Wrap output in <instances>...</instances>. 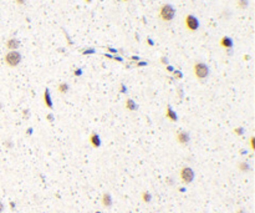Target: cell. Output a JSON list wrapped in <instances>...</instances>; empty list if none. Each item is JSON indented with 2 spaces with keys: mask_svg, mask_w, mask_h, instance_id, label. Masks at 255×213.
<instances>
[{
  "mask_svg": "<svg viewBox=\"0 0 255 213\" xmlns=\"http://www.w3.org/2000/svg\"><path fill=\"white\" fill-rule=\"evenodd\" d=\"M158 16L161 20L168 22V21H172L176 16V10L174 7L171 5V4H164L159 7V12H158Z\"/></svg>",
  "mask_w": 255,
  "mask_h": 213,
  "instance_id": "6da1fadb",
  "label": "cell"
},
{
  "mask_svg": "<svg viewBox=\"0 0 255 213\" xmlns=\"http://www.w3.org/2000/svg\"><path fill=\"white\" fill-rule=\"evenodd\" d=\"M193 74L197 79L204 80L209 76V67L204 62H195L193 66Z\"/></svg>",
  "mask_w": 255,
  "mask_h": 213,
  "instance_id": "7a4b0ae2",
  "label": "cell"
},
{
  "mask_svg": "<svg viewBox=\"0 0 255 213\" xmlns=\"http://www.w3.org/2000/svg\"><path fill=\"white\" fill-rule=\"evenodd\" d=\"M4 60H5V64H6L7 66H10V67H16V66L21 62V54H20L19 51H16V50L9 51V52L5 55Z\"/></svg>",
  "mask_w": 255,
  "mask_h": 213,
  "instance_id": "3957f363",
  "label": "cell"
},
{
  "mask_svg": "<svg viewBox=\"0 0 255 213\" xmlns=\"http://www.w3.org/2000/svg\"><path fill=\"white\" fill-rule=\"evenodd\" d=\"M194 171L190 168V167H183V168H180V171H179V180H180V182L183 183V185H189V183H192L193 182V180H194Z\"/></svg>",
  "mask_w": 255,
  "mask_h": 213,
  "instance_id": "277c9868",
  "label": "cell"
},
{
  "mask_svg": "<svg viewBox=\"0 0 255 213\" xmlns=\"http://www.w3.org/2000/svg\"><path fill=\"white\" fill-rule=\"evenodd\" d=\"M184 24H185V27H187L189 31H197L198 27H199V21H198V19H197L194 15H190V14L185 16Z\"/></svg>",
  "mask_w": 255,
  "mask_h": 213,
  "instance_id": "5b68a950",
  "label": "cell"
},
{
  "mask_svg": "<svg viewBox=\"0 0 255 213\" xmlns=\"http://www.w3.org/2000/svg\"><path fill=\"white\" fill-rule=\"evenodd\" d=\"M176 140L178 143L180 145H188L189 141H190V137H189V133L185 132V131H179L176 136Z\"/></svg>",
  "mask_w": 255,
  "mask_h": 213,
  "instance_id": "8992f818",
  "label": "cell"
},
{
  "mask_svg": "<svg viewBox=\"0 0 255 213\" xmlns=\"http://www.w3.org/2000/svg\"><path fill=\"white\" fill-rule=\"evenodd\" d=\"M101 203H102V206H103L105 208H110V207L112 206V197H111V195H110L108 192H105V193L102 195V197H101Z\"/></svg>",
  "mask_w": 255,
  "mask_h": 213,
  "instance_id": "52a82bcc",
  "label": "cell"
},
{
  "mask_svg": "<svg viewBox=\"0 0 255 213\" xmlns=\"http://www.w3.org/2000/svg\"><path fill=\"white\" fill-rule=\"evenodd\" d=\"M220 46L222 47H224V49H232L233 47V40H232V37H229V36H223L222 39H220Z\"/></svg>",
  "mask_w": 255,
  "mask_h": 213,
  "instance_id": "ba28073f",
  "label": "cell"
},
{
  "mask_svg": "<svg viewBox=\"0 0 255 213\" xmlns=\"http://www.w3.org/2000/svg\"><path fill=\"white\" fill-rule=\"evenodd\" d=\"M19 46H20V41H19L17 39H9V40L6 41V47H7L9 50H11V51L16 50Z\"/></svg>",
  "mask_w": 255,
  "mask_h": 213,
  "instance_id": "9c48e42d",
  "label": "cell"
},
{
  "mask_svg": "<svg viewBox=\"0 0 255 213\" xmlns=\"http://www.w3.org/2000/svg\"><path fill=\"white\" fill-rule=\"evenodd\" d=\"M90 143L92 145V147H100L101 140H100V136H99L96 132H92V133H91V136H90Z\"/></svg>",
  "mask_w": 255,
  "mask_h": 213,
  "instance_id": "30bf717a",
  "label": "cell"
},
{
  "mask_svg": "<svg viewBox=\"0 0 255 213\" xmlns=\"http://www.w3.org/2000/svg\"><path fill=\"white\" fill-rule=\"evenodd\" d=\"M44 102H45L46 107L52 108V100H51V96H50V91H49V89H46L45 92H44Z\"/></svg>",
  "mask_w": 255,
  "mask_h": 213,
  "instance_id": "8fae6325",
  "label": "cell"
},
{
  "mask_svg": "<svg viewBox=\"0 0 255 213\" xmlns=\"http://www.w3.org/2000/svg\"><path fill=\"white\" fill-rule=\"evenodd\" d=\"M166 117L168 118V120H171V121H177V113L172 110V107L168 106L167 107V112H166Z\"/></svg>",
  "mask_w": 255,
  "mask_h": 213,
  "instance_id": "7c38bea8",
  "label": "cell"
},
{
  "mask_svg": "<svg viewBox=\"0 0 255 213\" xmlns=\"http://www.w3.org/2000/svg\"><path fill=\"white\" fill-rule=\"evenodd\" d=\"M141 200H142L143 203H149V202L152 201V195H151L148 191H143V192L141 193Z\"/></svg>",
  "mask_w": 255,
  "mask_h": 213,
  "instance_id": "4fadbf2b",
  "label": "cell"
},
{
  "mask_svg": "<svg viewBox=\"0 0 255 213\" xmlns=\"http://www.w3.org/2000/svg\"><path fill=\"white\" fill-rule=\"evenodd\" d=\"M238 170H239L240 172H249V171H250V166H249L247 162H240V163L238 165Z\"/></svg>",
  "mask_w": 255,
  "mask_h": 213,
  "instance_id": "5bb4252c",
  "label": "cell"
},
{
  "mask_svg": "<svg viewBox=\"0 0 255 213\" xmlns=\"http://www.w3.org/2000/svg\"><path fill=\"white\" fill-rule=\"evenodd\" d=\"M57 91H59L60 94H66V92L69 91V85H67L66 82H61V84L59 85V87H57Z\"/></svg>",
  "mask_w": 255,
  "mask_h": 213,
  "instance_id": "9a60e30c",
  "label": "cell"
},
{
  "mask_svg": "<svg viewBox=\"0 0 255 213\" xmlns=\"http://www.w3.org/2000/svg\"><path fill=\"white\" fill-rule=\"evenodd\" d=\"M126 108L129 110V111H136V110H137V105L133 102V100L129 99V100L126 101Z\"/></svg>",
  "mask_w": 255,
  "mask_h": 213,
  "instance_id": "2e32d148",
  "label": "cell"
},
{
  "mask_svg": "<svg viewBox=\"0 0 255 213\" xmlns=\"http://www.w3.org/2000/svg\"><path fill=\"white\" fill-rule=\"evenodd\" d=\"M238 7H240V9H247L248 7V5H249V1L248 0H238Z\"/></svg>",
  "mask_w": 255,
  "mask_h": 213,
  "instance_id": "e0dca14e",
  "label": "cell"
},
{
  "mask_svg": "<svg viewBox=\"0 0 255 213\" xmlns=\"http://www.w3.org/2000/svg\"><path fill=\"white\" fill-rule=\"evenodd\" d=\"M250 147H252V150H255V138L254 137H250Z\"/></svg>",
  "mask_w": 255,
  "mask_h": 213,
  "instance_id": "ac0fdd59",
  "label": "cell"
},
{
  "mask_svg": "<svg viewBox=\"0 0 255 213\" xmlns=\"http://www.w3.org/2000/svg\"><path fill=\"white\" fill-rule=\"evenodd\" d=\"M235 133H237V135H243V128H242V127L235 128Z\"/></svg>",
  "mask_w": 255,
  "mask_h": 213,
  "instance_id": "d6986e66",
  "label": "cell"
},
{
  "mask_svg": "<svg viewBox=\"0 0 255 213\" xmlns=\"http://www.w3.org/2000/svg\"><path fill=\"white\" fill-rule=\"evenodd\" d=\"M174 76L178 77V79H180V77H182V72H179V71H174Z\"/></svg>",
  "mask_w": 255,
  "mask_h": 213,
  "instance_id": "ffe728a7",
  "label": "cell"
},
{
  "mask_svg": "<svg viewBox=\"0 0 255 213\" xmlns=\"http://www.w3.org/2000/svg\"><path fill=\"white\" fill-rule=\"evenodd\" d=\"M16 1V4H19V5H24L25 2H26V0H15Z\"/></svg>",
  "mask_w": 255,
  "mask_h": 213,
  "instance_id": "44dd1931",
  "label": "cell"
},
{
  "mask_svg": "<svg viewBox=\"0 0 255 213\" xmlns=\"http://www.w3.org/2000/svg\"><path fill=\"white\" fill-rule=\"evenodd\" d=\"M47 118H49V121H50V122H52V121H54V116H52L51 113H50V115H47Z\"/></svg>",
  "mask_w": 255,
  "mask_h": 213,
  "instance_id": "7402d4cb",
  "label": "cell"
},
{
  "mask_svg": "<svg viewBox=\"0 0 255 213\" xmlns=\"http://www.w3.org/2000/svg\"><path fill=\"white\" fill-rule=\"evenodd\" d=\"M4 211V205H2V202L0 201V213Z\"/></svg>",
  "mask_w": 255,
  "mask_h": 213,
  "instance_id": "603a6c76",
  "label": "cell"
},
{
  "mask_svg": "<svg viewBox=\"0 0 255 213\" xmlns=\"http://www.w3.org/2000/svg\"><path fill=\"white\" fill-rule=\"evenodd\" d=\"M75 75L80 76V75H81V70H77V71H75Z\"/></svg>",
  "mask_w": 255,
  "mask_h": 213,
  "instance_id": "cb8c5ba5",
  "label": "cell"
},
{
  "mask_svg": "<svg viewBox=\"0 0 255 213\" xmlns=\"http://www.w3.org/2000/svg\"><path fill=\"white\" fill-rule=\"evenodd\" d=\"M162 62H163V64H167L168 61H167V59H166V57H162Z\"/></svg>",
  "mask_w": 255,
  "mask_h": 213,
  "instance_id": "d4e9b609",
  "label": "cell"
},
{
  "mask_svg": "<svg viewBox=\"0 0 255 213\" xmlns=\"http://www.w3.org/2000/svg\"><path fill=\"white\" fill-rule=\"evenodd\" d=\"M144 65H147V62H139L138 64V66H144Z\"/></svg>",
  "mask_w": 255,
  "mask_h": 213,
  "instance_id": "484cf974",
  "label": "cell"
},
{
  "mask_svg": "<svg viewBox=\"0 0 255 213\" xmlns=\"http://www.w3.org/2000/svg\"><path fill=\"white\" fill-rule=\"evenodd\" d=\"M167 69H168V71H171V72H172V71H173V67H172V66H168V67H167Z\"/></svg>",
  "mask_w": 255,
  "mask_h": 213,
  "instance_id": "4316f807",
  "label": "cell"
},
{
  "mask_svg": "<svg viewBox=\"0 0 255 213\" xmlns=\"http://www.w3.org/2000/svg\"><path fill=\"white\" fill-rule=\"evenodd\" d=\"M148 44H149V45H153V41H152L151 39H148Z\"/></svg>",
  "mask_w": 255,
  "mask_h": 213,
  "instance_id": "83f0119b",
  "label": "cell"
},
{
  "mask_svg": "<svg viewBox=\"0 0 255 213\" xmlns=\"http://www.w3.org/2000/svg\"><path fill=\"white\" fill-rule=\"evenodd\" d=\"M85 1H87V2H90V1H91V0H85Z\"/></svg>",
  "mask_w": 255,
  "mask_h": 213,
  "instance_id": "f1b7e54d",
  "label": "cell"
},
{
  "mask_svg": "<svg viewBox=\"0 0 255 213\" xmlns=\"http://www.w3.org/2000/svg\"><path fill=\"white\" fill-rule=\"evenodd\" d=\"M95 213H101V212H100V211H96V212H95Z\"/></svg>",
  "mask_w": 255,
  "mask_h": 213,
  "instance_id": "f546056e",
  "label": "cell"
},
{
  "mask_svg": "<svg viewBox=\"0 0 255 213\" xmlns=\"http://www.w3.org/2000/svg\"><path fill=\"white\" fill-rule=\"evenodd\" d=\"M123 1H127V0H123Z\"/></svg>",
  "mask_w": 255,
  "mask_h": 213,
  "instance_id": "4dcf8cb0",
  "label": "cell"
}]
</instances>
